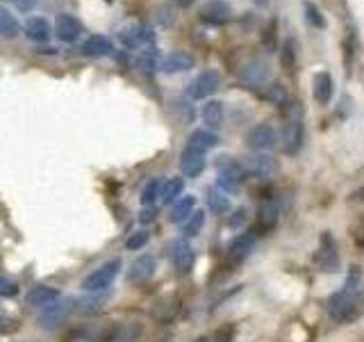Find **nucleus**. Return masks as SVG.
<instances>
[{
    "instance_id": "1",
    "label": "nucleus",
    "mask_w": 364,
    "mask_h": 342,
    "mask_svg": "<svg viewBox=\"0 0 364 342\" xmlns=\"http://www.w3.org/2000/svg\"><path fill=\"white\" fill-rule=\"evenodd\" d=\"M360 279H362L360 267H351V272H348V276H346V283L328 299V313L332 319H337V322H348V319L358 317V313H360Z\"/></svg>"
},
{
    "instance_id": "2",
    "label": "nucleus",
    "mask_w": 364,
    "mask_h": 342,
    "mask_svg": "<svg viewBox=\"0 0 364 342\" xmlns=\"http://www.w3.org/2000/svg\"><path fill=\"white\" fill-rule=\"evenodd\" d=\"M312 263L319 272L323 274H330V272H337L339 265H341V258H339V251H337V242L335 237H332L330 230H323L321 237H319V247L314 251V256H312Z\"/></svg>"
},
{
    "instance_id": "3",
    "label": "nucleus",
    "mask_w": 364,
    "mask_h": 342,
    "mask_svg": "<svg viewBox=\"0 0 364 342\" xmlns=\"http://www.w3.org/2000/svg\"><path fill=\"white\" fill-rule=\"evenodd\" d=\"M121 265H123L121 258H112V260H107V263H103L98 270H94L83 281V290H87V292H103V290H107L114 283L118 272H121Z\"/></svg>"
},
{
    "instance_id": "4",
    "label": "nucleus",
    "mask_w": 364,
    "mask_h": 342,
    "mask_svg": "<svg viewBox=\"0 0 364 342\" xmlns=\"http://www.w3.org/2000/svg\"><path fill=\"white\" fill-rule=\"evenodd\" d=\"M217 171H219V188L224 192H235L242 185L246 171L233 158H219L217 162Z\"/></svg>"
},
{
    "instance_id": "5",
    "label": "nucleus",
    "mask_w": 364,
    "mask_h": 342,
    "mask_svg": "<svg viewBox=\"0 0 364 342\" xmlns=\"http://www.w3.org/2000/svg\"><path fill=\"white\" fill-rule=\"evenodd\" d=\"M255 244H257V235L255 233H239L233 242L228 244V249H226V263L230 267L242 265L244 260H246L253 254Z\"/></svg>"
},
{
    "instance_id": "6",
    "label": "nucleus",
    "mask_w": 364,
    "mask_h": 342,
    "mask_svg": "<svg viewBox=\"0 0 364 342\" xmlns=\"http://www.w3.org/2000/svg\"><path fill=\"white\" fill-rule=\"evenodd\" d=\"M303 139H306V128L299 119H292L280 128V148L282 153L296 155L303 148Z\"/></svg>"
},
{
    "instance_id": "7",
    "label": "nucleus",
    "mask_w": 364,
    "mask_h": 342,
    "mask_svg": "<svg viewBox=\"0 0 364 342\" xmlns=\"http://www.w3.org/2000/svg\"><path fill=\"white\" fill-rule=\"evenodd\" d=\"M244 171H246V176L255 178V181H269V178L276 176L278 165L271 155L257 153V155H250V158L244 160Z\"/></svg>"
},
{
    "instance_id": "8",
    "label": "nucleus",
    "mask_w": 364,
    "mask_h": 342,
    "mask_svg": "<svg viewBox=\"0 0 364 342\" xmlns=\"http://www.w3.org/2000/svg\"><path fill=\"white\" fill-rule=\"evenodd\" d=\"M269 64L264 62V59H250V62H246L242 66V71H239V78H242V83L246 85V87H264L266 85V80H269Z\"/></svg>"
},
{
    "instance_id": "9",
    "label": "nucleus",
    "mask_w": 364,
    "mask_h": 342,
    "mask_svg": "<svg viewBox=\"0 0 364 342\" xmlns=\"http://www.w3.org/2000/svg\"><path fill=\"white\" fill-rule=\"evenodd\" d=\"M221 85V76H219V71H203L200 76L194 80V83L189 85V99H194V101H203L207 99V96H212L214 92L219 89Z\"/></svg>"
},
{
    "instance_id": "10",
    "label": "nucleus",
    "mask_w": 364,
    "mask_h": 342,
    "mask_svg": "<svg viewBox=\"0 0 364 342\" xmlns=\"http://www.w3.org/2000/svg\"><path fill=\"white\" fill-rule=\"evenodd\" d=\"M169 258L171 263H173V267L180 274H187L191 267H194V249H191V244L187 240H173L169 247Z\"/></svg>"
},
{
    "instance_id": "11",
    "label": "nucleus",
    "mask_w": 364,
    "mask_h": 342,
    "mask_svg": "<svg viewBox=\"0 0 364 342\" xmlns=\"http://www.w3.org/2000/svg\"><path fill=\"white\" fill-rule=\"evenodd\" d=\"M200 19L212 26H226L233 21V7L226 0H207L200 10Z\"/></svg>"
},
{
    "instance_id": "12",
    "label": "nucleus",
    "mask_w": 364,
    "mask_h": 342,
    "mask_svg": "<svg viewBox=\"0 0 364 342\" xmlns=\"http://www.w3.org/2000/svg\"><path fill=\"white\" fill-rule=\"evenodd\" d=\"M118 39H121V43L125 48H139V46H148V43H153L155 37L146 26L135 23V26L121 30V32H118Z\"/></svg>"
},
{
    "instance_id": "13",
    "label": "nucleus",
    "mask_w": 364,
    "mask_h": 342,
    "mask_svg": "<svg viewBox=\"0 0 364 342\" xmlns=\"http://www.w3.org/2000/svg\"><path fill=\"white\" fill-rule=\"evenodd\" d=\"M246 142L253 151H257V153L269 151V148H273V144H276V132H273L271 125L259 123V125H255V128L248 130Z\"/></svg>"
},
{
    "instance_id": "14",
    "label": "nucleus",
    "mask_w": 364,
    "mask_h": 342,
    "mask_svg": "<svg viewBox=\"0 0 364 342\" xmlns=\"http://www.w3.org/2000/svg\"><path fill=\"white\" fill-rule=\"evenodd\" d=\"M59 299V290L57 288H50V285H34L30 292L25 294V303L30 308H48L53 306V303H57Z\"/></svg>"
},
{
    "instance_id": "15",
    "label": "nucleus",
    "mask_w": 364,
    "mask_h": 342,
    "mask_svg": "<svg viewBox=\"0 0 364 342\" xmlns=\"http://www.w3.org/2000/svg\"><path fill=\"white\" fill-rule=\"evenodd\" d=\"M55 34L59 41L64 43H76L83 34V26H80L78 19H73L71 14H59L57 23H55Z\"/></svg>"
},
{
    "instance_id": "16",
    "label": "nucleus",
    "mask_w": 364,
    "mask_h": 342,
    "mask_svg": "<svg viewBox=\"0 0 364 342\" xmlns=\"http://www.w3.org/2000/svg\"><path fill=\"white\" fill-rule=\"evenodd\" d=\"M332 92H335V85H332V76L328 71L317 73L314 80H312V96L319 105H328L332 99Z\"/></svg>"
},
{
    "instance_id": "17",
    "label": "nucleus",
    "mask_w": 364,
    "mask_h": 342,
    "mask_svg": "<svg viewBox=\"0 0 364 342\" xmlns=\"http://www.w3.org/2000/svg\"><path fill=\"white\" fill-rule=\"evenodd\" d=\"M153 274H155V258L151 254H144L130 265L128 281H132V283H144V281L151 279Z\"/></svg>"
},
{
    "instance_id": "18",
    "label": "nucleus",
    "mask_w": 364,
    "mask_h": 342,
    "mask_svg": "<svg viewBox=\"0 0 364 342\" xmlns=\"http://www.w3.org/2000/svg\"><path fill=\"white\" fill-rule=\"evenodd\" d=\"M194 64H196L194 55H189V53H182V50H178V53H171V55H167L164 59H162L160 69L164 71V73H182V71L194 69Z\"/></svg>"
},
{
    "instance_id": "19",
    "label": "nucleus",
    "mask_w": 364,
    "mask_h": 342,
    "mask_svg": "<svg viewBox=\"0 0 364 342\" xmlns=\"http://www.w3.org/2000/svg\"><path fill=\"white\" fill-rule=\"evenodd\" d=\"M280 221V203L278 199H269L259 205L257 212V230H271Z\"/></svg>"
},
{
    "instance_id": "20",
    "label": "nucleus",
    "mask_w": 364,
    "mask_h": 342,
    "mask_svg": "<svg viewBox=\"0 0 364 342\" xmlns=\"http://www.w3.org/2000/svg\"><path fill=\"white\" fill-rule=\"evenodd\" d=\"M180 169L187 178H196L203 174L205 169V153L191 151V148H184L180 155Z\"/></svg>"
},
{
    "instance_id": "21",
    "label": "nucleus",
    "mask_w": 364,
    "mask_h": 342,
    "mask_svg": "<svg viewBox=\"0 0 364 342\" xmlns=\"http://www.w3.org/2000/svg\"><path fill=\"white\" fill-rule=\"evenodd\" d=\"M112 53H114L112 39H107V37H103V34L89 37V39L83 43V55H87V57H107Z\"/></svg>"
},
{
    "instance_id": "22",
    "label": "nucleus",
    "mask_w": 364,
    "mask_h": 342,
    "mask_svg": "<svg viewBox=\"0 0 364 342\" xmlns=\"http://www.w3.org/2000/svg\"><path fill=\"white\" fill-rule=\"evenodd\" d=\"M23 32L30 41H34V43H46L50 39V23L43 17H32V19H28V23L23 28Z\"/></svg>"
},
{
    "instance_id": "23",
    "label": "nucleus",
    "mask_w": 364,
    "mask_h": 342,
    "mask_svg": "<svg viewBox=\"0 0 364 342\" xmlns=\"http://www.w3.org/2000/svg\"><path fill=\"white\" fill-rule=\"evenodd\" d=\"M219 146V137L214 135L212 130H194L187 139V148H191V151H198V153H207L210 148Z\"/></svg>"
},
{
    "instance_id": "24",
    "label": "nucleus",
    "mask_w": 364,
    "mask_h": 342,
    "mask_svg": "<svg viewBox=\"0 0 364 342\" xmlns=\"http://www.w3.org/2000/svg\"><path fill=\"white\" fill-rule=\"evenodd\" d=\"M194 208H196V197L187 194V197L178 199L175 203H173V208H171L169 219L173 221V224H180V221H187V219L191 217V214L196 212Z\"/></svg>"
},
{
    "instance_id": "25",
    "label": "nucleus",
    "mask_w": 364,
    "mask_h": 342,
    "mask_svg": "<svg viewBox=\"0 0 364 342\" xmlns=\"http://www.w3.org/2000/svg\"><path fill=\"white\" fill-rule=\"evenodd\" d=\"M69 315V303H53V306L43 308L41 313V324L46 326V329H55L59 326Z\"/></svg>"
},
{
    "instance_id": "26",
    "label": "nucleus",
    "mask_w": 364,
    "mask_h": 342,
    "mask_svg": "<svg viewBox=\"0 0 364 342\" xmlns=\"http://www.w3.org/2000/svg\"><path fill=\"white\" fill-rule=\"evenodd\" d=\"M200 117H203V123L207 125V128H219V125L224 123V105H221L219 101L205 103Z\"/></svg>"
},
{
    "instance_id": "27",
    "label": "nucleus",
    "mask_w": 364,
    "mask_h": 342,
    "mask_svg": "<svg viewBox=\"0 0 364 342\" xmlns=\"http://www.w3.org/2000/svg\"><path fill=\"white\" fill-rule=\"evenodd\" d=\"M259 96H262L266 103H271V105H285L287 99H289L287 89L280 83H269V85L259 87Z\"/></svg>"
},
{
    "instance_id": "28",
    "label": "nucleus",
    "mask_w": 364,
    "mask_h": 342,
    "mask_svg": "<svg viewBox=\"0 0 364 342\" xmlns=\"http://www.w3.org/2000/svg\"><path fill=\"white\" fill-rule=\"evenodd\" d=\"M207 208L214 214H226L230 210V199L224 190H210L207 192Z\"/></svg>"
},
{
    "instance_id": "29",
    "label": "nucleus",
    "mask_w": 364,
    "mask_h": 342,
    "mask_svg": "<svg viewBox=\"0 0 364 342\" xmlns=\"http://www.w3.org/2000/svg\"><path fill=\"white\" fill-rule=\"evenodd\" d=\"M182 190H184V181L182 178H169V181L162 185V201L169 205V203H175L178 199H180L182 194Z\"/></svg>"
},
{
    "instance_id": "30",
    "label": "nucleus",
    "mask_w": 364,
    "mask_h": 342,
    "mask_svg": "<svg viewBox=\"0 0 364 342\" xmlns=\"http://www.w3.org/2000/svg\"><path fill=\"white\" fill-rule=\"evenodd\" d=\"M178 308H180V301L178 299H162L158 306L153 308V315L155 319H160V322H169V319H173Z\"/></svg>"
},
{
    "instance_id": "31",
    "label": "nucleus",
    "mask_w": 364,
    "mask_h": 342,
    "mask_svg": "<svg viewBox=\"0 0 364 342\" xmlns=\"http://www.w3.org/2000/svg\"><path fill=\"white\" fill-rule=\"evenodd\" d=\"M19 32H21L19 21L14 19L5 7H0V34L7 37V39H12V37H17Z\"/></svg>"
},
{
    "instance_id": "32",
    "label": "nucleus",
    "mask_w": 364,
    "mask_h": 342,
    "mask_svg": "<svg viewBox=\"0 0 364 342\" xmlns=\"http://www.w3.org/2000/svg\"><path fill=\"white\" fill-rule=\"evenodd\" d=\"M280 64L282 69L292 73L294 66H296V41L294 39H285V43H282L280 48Z\"/></svg>"
},
{
    "instance_id": "33",
    "label": "nucleus",
    "mask_w": 364,
    "mask_h": 342,
    "mask_svg": "<svg viewBox=\"0 0 364 342\" xmlns=\"http://www.w3.org/2000/svg\"><path fill=\"white\" fill-rule=\"evenodd\" d=\"M162 197V183L160 181H151L146 183V188L141 190V203L146 208H153V203Z\"/></svg>"
},
{
    "instance_id": "34",
    "label": "nucleus",
    "mask_w": 364,
    "mask_h": 342,
    "mask_svg": "<svg viewBox=\"0 0 364 342\" xmlns=\"http://www.w3.org/2000/svg\"><path fill=\"white\" fill-rule=\"evenodd\" d=\"M203 224H205V212L196 210V212L191 214V217L182 224V233H184V237H194V235H198V233H200V228H203Z\"/></svg>"
},
{
    "instance_id": "35",
    "label": "nucleus",
    "mask_w": 364,
    "mask_h": 342,
    "mask_svg": "<svg viewBox=\"0 0 364 342\" xmlns=\"http://www.w3.org/2000/svg\"><path fill=\"white\" fill-rule=\"evenodd\" d=\"M303 7H306V19H308V23L314 26V28H319V30H323V28H325V19H323L321 10H319L314 3H310V0H306V3H303Z\"/></svg>"
},
{
    "instance_id": "36",
    "label": "nucleus",
    "mask_w": 364,
    "mask_h": 342,
    "mask_svg": "<svg viewBox=\"0 0 364 342\" xmlns=\"http://www.w3.org/2000/svg\"><path fill=\"white\" fill-rule=\"evenodd\" d=\"M137 64H139V69L146 71V73H153L155 69H160V66H158V50H155V48L146 50V53L137 59Z\"/></svg>"
},
{
    "instance_id": "37",
    "label": "nucleus",
    "mask_w": 364,
    "mask_h": 342,
    "mask_svg": "<svg viewBox=\"0 0 364 342\" xmlns=\"http://www.w3.org/2000/svg\"><path fill=\"white\" fill-rule=\"evenodd\" d=\"M246 224H248V210L246 208H239V210H235L228 217V228H233V230H242Z\"/></svg>"
},
{
    "instance_id": "38",
    "label": "nucleus",
    "mask_w": 364,
    "mask_h": 342,
    "mask_svg": "<svg viewBox=\"0 0 364 342\" xmlns=\"http://www.w3.org/2000/svg\"><path fill=\"white\" fill-rule=\"evenodd\" d=\"M148 230H137V233H132L128 240H125V249H130V251H139L141 247H146V242H148Z\"/></svg>"
},
{
    "instance_id": "39",
    "label": "nucleus",
    "mask_w": 364,
    "mask_h": 342,
    "mask_svg": "<svg viewBox=\"0 0 364 342\" xmlns=\"http://www.w3.org/2000/svg\"><path fill=\"white\" fill-rule=\"evenodd\" d=\"M19 294V283L17 281H12V279H7V276H0V296H17Z\"/></svg>"
},
{
    "instance_id": "40",
    "label": "nucleus",
    "mask_w": 364,
    "mask_h": 342,
    "mask_svg": "<svg viewBox=\"0 0 364 342\" xmlns=\"http://www.w3.org/2000/svg\"><path fill=\"white\" fill-rule=\"evenodd\" d=\"M351 233H353V240H355V244H358L360 249H364V214H362V217H360V219L353 224Z\"/></svg>"
},
{
    "instance_id": "41",
    "label": "nucleus",
    "mask_w": 364,
    "mask_h": 342,
    "mask_svg": "<svg viewBox=\"0 0 364 342\" xmlns=\"http://www.w3.org/2000/svg\"><path fill=\"white\" fill-rule=\"evenodd\" d=\"M12 3H14V7H17L19 12L28 14V12H32V10H34L36 0H12Z\"/></svg>"
},
{
    "instance_id": "42",
    "label": "nucleus",
    "mask_w": 364,
    "mask_h": 342,
    "mask_svg": "<svg viewBox=\"0 0 364 342\" xmlns=\"http://www.w3.org/2000/svg\"><path fill=\"white\" fill-rule=\"evenodd\" d=\"M155 208H144V210H141V214H139V221L141 224H151V221L155 219Z\"/></svg>"
},
{
    "instance_id": "43",
    "label": "nucleus",
    "mask_w": 364,
    "mask_h": 342,
    "mask_svg": "<svg viewBox=\"0 0 364 342\" xmlns=\"http://www.w3.org/2000/svg\"><path fill=\"white\" fill-rule=\"evenodd\" d=\"M353 201H362V203H364V188L355 192V194H353Z\"/></svg>"
},
{
    "instance_id": "44",
    "label": "nucleus",
    "mask_w": 364,
    "mask_h": 342,
    "mask_svg": "<svg viewBox=\"0 0 364 342\" xmlns=\"http://www.w3.org/2000/svg\"><path fill=\"white\" fill-rule=\"evenodd\" d=\"M175 3L180 5V7H189V5H194L196 0H175Z\"/></svg>"
},
{
    "instance_id": "45",
    "label": "nucleus",
    "mask_w": 364,
    "mask_h": 342,
    "mask_svg": "<svg viewBox=\"0 0 364 342\" xmlns=\"http://www.w3.org/2000/svg\"><path fill=\"white\" fill-rule=\"evenodd\" d=\"M194 342H212V340H210V336H203V338H198V340H194Z\"/></svg>"
},
{
    "instance_id": "46",
    "label": "nucleus",
    "mask_w": 364,
    "mask_h": 342,
    "mask_svg": "<svg viewBox=\"0 0 364 342\" xmlns=\"http://www.w3.org/2000/svg\"><path fill=\"white\" fill-rule=\"evenodd\" d=\"M109 3H112V0H109Z\"/></svg>"
}]
</instances>
